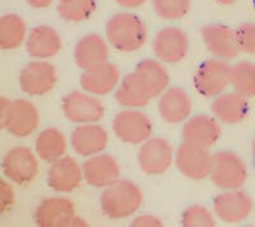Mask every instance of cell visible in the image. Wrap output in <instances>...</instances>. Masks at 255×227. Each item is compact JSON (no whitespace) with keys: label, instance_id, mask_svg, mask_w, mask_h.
Instances as JSON below:
<instances>
[{"label":"cell","instance_id":"16","mask_svg":"<svg viewBox=\"0 0 255 227\" xmlns=\"http://www.w3.org/2000/svg\"><path fill=\"white\" fill-rule=\"evenodd\" d=\"M84 180L91 187L105 189L119 180L120 166L111 154L99 153L91 156L82 166Z\"/></svg>","mask_w":255,"mask_h":227},{"label":"cell","instance_id":"13","mask_svg":"<svg viewBox=\"0 0 255 227\" xmlns=\"http://www.w3.org/2000/svg\"><path fill=\"white\" fill-rule=\"evenodd\" d=\"M207 50L217 59L231 60L241 53L235 31L222 24H207L200 29Z\"/></svg>","mask_w":255,"mask_h":227},{"label":"cell","instance_id":"24","mask_svg":"<svg viewBox=\"0 0 255 227\" xmlns=\"http://www.w3.org/2000/svg\"><path fill=\"white\" fill-rule=\"evenodd\" d=\"M109 59L108 42L100 35H86L79 38L74 47V60L81 69L86 70L104 64Z\"/></svg>","mask_w":255,"mask_h":227},{"label":"cell","instance_id":"18","mask_svg":"<svg viewBox=\"0 0 255 227\" xmlns=\"http://www.w3.org/2000/svg\"><path fill=\"white\" fill-rule=\"evenodd\" d=\"M76 217V208L72 201L65 198H47L38 204L35 222L40 227L70 226Z\"/></svg>","mask_w":255,"mask_h":227},{"label":"cell","instance_id":"22","mask_svg":"<svg viewBox=\"0 0 255 227\" xmlns=\"http://www.w3.org/2000/svg\"><path fill=\"white\" fill-rule=\"evenodd\" d=\"M191 99L183 88L172 87L161 94L158 113L168 124H179L189 117L191 113Z\"/></svg>","mask_w":255,"mask_h":227},{"label":"cell","instance_id":"9","mask_svg":"<svg viewBox=\"0 0 255 227\" xmlns=\"http://www.w3.org/2000/svg\"><path fill=\"white\" fill-rule=\"evenodd\" d=\"M213 154L207 148L184 143L177 148L175 163L181 175L191 180H203L211 176Z\"/></svg>","mask_w":255,"mask_h":227},{"label":"cell","instance_id":"15","mask_svg":"<svg viewBox=\"0 0 255 227\" xmlns=\"http://www.w3.org/2000/svg\"><path fill=\"white\" fill-rule=\"evenodd\" d=\"M181 137L184 143L209 149L220 139L221 125L216 117L200 114L185 122Z\"/></svg>","mask_w":255,"mask_h":227},{"label":"cell","instance_id":"26","mask_svg":"<svg viewBox=\"0 0 255 227\" xmlns=\"http://www.w3.org/2000/svg\"><path fill=\"white\" fill-rule=\"evenodd\" d=\"M153 97L143 86L139 78L133 73L128 74L118 90L115 91V100L120 106L127 109H139L148 105Z\"/></svg>","mask_w":255,"mask_h":227},{"label":"cell","instance_id":"28","mask_svg":"<svg viewBox=\"0 0 255 227\" xmlns=\"http://www.w3.org/2000/svg\"><path fill=\"white\" fill-rule=\"evenodd\" d=\"M27 27L22 17L13 13L0 18V47L14 50L27 40Z\"/></svg>","mask_w":255,"mask_h":227},{"label":"cell","instance_id":"10","mask_svg":"<svg viewBox=\"0 0 255 227\" xmlns=\"http://www.w3.org/2000/svg\"><path fill=\"white\" fill-rule=\"evenodd\" d=\"M153 53L162 63L176 64L186 56L189 40L186 33L179 27H165L156 33L152 42Z\"/></svg>","mask_w":255,"mask_h":227},{"label":"cell","instance_id":"38","mask_svg":"<svg viewBox=\"0 0 255 227\" xmlns=\"http://www.w3.org/2000/svg\"><path fill=\"white\" fill-rule=\"evenodd\" d=\"M54 0H26V3L28 4L29 6L36 9H45L47 6L51 5V3Z\"/></svg>","mask_w":255,"mask_h":227},{"label":"cell","instance_id":"7","mask_svg":"<svg viewBox=\"0 0 255 227\" xmlns=\"http://www.w3.org/2000/svg\"><path fill=\"white\" fill-rule=\"evenodd\" d=\"M1 169L9 181L18 185H27L37 176V157L27 147H14L4 156Z\"/></svg>","mask_w":255,"mask_h":227},{"label":"cell","instance_id":"14","mask_svg":"<svg viewBox=\"0 0 255 227\" xmlns=\"http://www.w3.org/2000/svg\"><path fill=\"white\" fill-rule=\"evenodd\" d=\"M40 115L32 102L27 100H14L10 102L8 116L1 124V128L18 138L31 135L38 126Z\"/></svg>","mask_w":255,"mask_h":227},{"label":"cell","instance_id":"27","mask_svg":"<svg viewBox=\"0 0 255 227\" xmlns=\"http://www.w3.org/2000/svg\"><path fill=\"white\" fill-rule=\"evenodd\" d=\"M35 151L37 157L46 162H54L65 154L67 138L63 131L56 128H47L38 134L35 142Z\"/></svg>","mask_w":255,"mask_h":227},{"label":"cell","instance_id":"1","mask_svg":"<svg viewBox=\"0 0 255 227\" xmlns=\"http://www.w3.org/2000/svg\"><path fill=\"white\" fill-rule=\"evenodd\" d=\"M143 203V193L130 180H118L105 188L100 198L101 210L111 220L127 219L139 210Z\"/></svg>","mask_w":255,"mask_h":227},{"label":"cell","instance_id":"19","mask_svg":"<svg viewBox=\"0 0 255 227\" xmlns=\"http://www.w3.org/2000/svg\"><path fill=\"white\" fill-rule=\"evenodd\" d=\"M70 142H72V148L76 153L83 157H91L101 153L106 148L109 135L104 126L96 122H88V124H81L78 128L74 129L70 137Z\"/></svg>","mask_w":255,"mask_h":227},{"label":"cell","instance_id":"41","mask_svg":"<svg viewBox=\"0 0 255 227\" xmlns=\"http://www.w3.org/2000/svg\"><path fill=\"white\" fill-rule=\"evenodd\" d=\"M253 5H254V9H255V0H253Z\"/></svg>","mask_w":255,"mask_h":227},{"label":"cell","instance_id":"25","mask_svg":"<svg viewBox=\"0 0 255 227\" xmlns=\"http://www.w3.org/2000/svg\"><path fill=\"white\" fill-rule=\"evenodd\" d=\"M134 74L139 78L152 97L163 94L170 82L166 68L153 59H144L140 61L134 69Z\"/></svg>","mask_w":255,"mask_h":227},{"label":"cell","instance_id":"17","mask_svg":"<svg viewBox=\"0 0 255 227\" xmlns=\"http://www.w3.org/2000/svg\"><path fill=\"white\" fill-rule=\"evenodd\" d=\"M83 170L74 158L63 156L51 162L47 171V185L58 193H70L81 185Z\"/></svg>","mask_w":255,"mask_h":227},{"label":"cell","instance_id":"4","mask_svg":"<svg viewBox=\"0 0 255 227\" xmlns=\"http://www.w3.org/2000/svg\"><path fill=\"white\" fill-rule=\"evenodd\" d=\"M231 65L223 59H209L200 64L194 76V87L204 97H217L231 85Z\"/></svg>","mask_w":255,"mask_h":227},{"label":"cell","instance_id":"32","mask_svg":"<svg viewBox=\"0 0 255 227\" xmlns=\"http://www.w3.org/2000/svg\"><path fill=\"white\" fill-rule=\"evenodd\" d=\"M181 225L184 227H215L217 224L215 216L208 208L195 204L184 211Z\"/></svg>","mask_w":255,"mask_h":227},{"label":"cell","instance_id":"12","mask_svg":"<svg viewBox=\"0 0 255 227\" xmlns=\"http://www.w3.org/2000/svg\"><path fill=\"white\" fill-rule=\"evenodd\" d=\"M213 211L221 221L238 224L245 221L253 211V199L240 189L225 190L213 201Z\"/></svg>","mask_w":255,"mask_h":227},{"label":"cell","instance_id":"21","mask_svg":"<svg viewBox=\"0 0 255 227\" xmlns=\"http://www.w3.org/2000/svg\"><path fill=\"white\" fill-rule=\"evenodd\" d=\"M211 110L213 116L218 121L223 124H239L243 121L249 114L250 106L247 97L238 92H229V94H221L215 97L211 105Z\"/></svg>","mask_w":255,"mask_h":227},{"label":"cell","instance_id":"37","mask_svg":"<svg viewBox=\"0 0 255 227\" xmlns=\"http://www.w3.org/2000/svg\"><path fill=\"white\" fill-rule=\"evenodd\" d=\"M115 1L119 4L120 6H123V8L134 9V8H138V6L143 5V4H144L147 0H115Z\"/></svg>","mask_w":255,"mask_h":227},{"label":"cell","instance_id":"23","mask_svg":"<svg viewBox=\"0 0 255 227\" xmlns=\"http://www.w3.org/2000/svg\"><path fill=\"white\" fill-rule=\"evenodd\" d=\"M63 42L55 29L50 26H37L32 28L26 40V50L29 56L44 60L55 56L61 50Z\"/></svg>","mask_w":255,"mask_h":227},{"label":"cell","instance_id":"3","mask_svg":"<svg viewBox=\"0 0 255 227\" xmlns=\"http://www.w3.org/2000/svg\"><path fill=\"white\" fill-rule=\"evenodd\" d=\"M211 179L223 190L240 189L248 179L247 163L235 152H217L213 154Z\"/></svg>","mask_w":255,"mask_h":227},{"label":"cell","instance_id":"30","mask_svg":"<svg viewBox=\"0 0 255 227\" xmlns=\"http://www.w3.org/2000/svg\"><path fill=\"white\" fill-rule=\"evenodd\" d=\"M95 9V0H60L58 4V14L67 22L78 23L88 19Z\"/></svg>","mask_w":255,"mask_h":227},{"label":"cell","instance_id":"2","mask_svg":"<svg viewBox=\"0 0 255 227\" xmlns=\"http://www.w3.org/2000/svg\"><path fill=\"white\" fill-rule=\"evenodd\" d=\"M147 36L144 22L131 13H118L106 23L109 44L123 53H134L142 49Z\"/></svg>","mask_w":255,"mask_h":227},{"label":"cell","instance_id":"5","mask_svg":"<svg viewBox=\"0 0 255 227\" xmlns=\"http://www.w3.org/2000/svg\"><path fill=\"white\" fill-rule=\"evenodd\" d=\"M151 119L142 111L127 109L118 113L114 117L113 130L122 142L128 144H140L151 138Z\"/></svg>","mask_w":255,"mask_h":227},{"label":"cell","instance_id":"31","mask_svg":"<svg viewBox=\"0 0 255 227\" xmlns=\"http://www.w3.org/2000/svg\"><path fill=\"white\" fill-rule=\"evenodd\" d=\"M152 6L161 19L177 20L188 14L190 0H152Z\"/></svg>","mask_w":255,"mask_h":227},{"label":"cell","instance_id":"20","mask_svg":"<svg viewBox=\"0 0 255 227\" xmlns=\"http://www.w3.org/2000/svg\"><path fill=\"white\" fill-rule=\"evenodd\" d=\"M120 81L119 68L109 61L86 69L81 76L82 90L95 96H104L115 90Z\"/></svg>","mask_w":255,"mask_h":227},{"label":"cell","instance_id":"6","mask_svg":"<svg viewBox=\"0 0 255 227\" xmlns=\"http://www.w3.org/2000/svg\"><path fill=\"white\" fill-rule=\"evenodd\" d=\"M61 110L64 116L76 124L97 122L104 117L105 108L95 95L81 91H72L63 99Z\"/></svg>","mask_w":255,"mask_h":227},{"label":"cell","instance_id":"8","mask_svg":"<svg viewBox=\"0 0 255 227\" xmlns=\"http://www.w3.org/2000/svg\"><path fill=\"white\" fill-rule=\"evenodd\" d=\"M174 162V149L165 138H149L142 143L138 152V165L144 174H165Z\"/></svg>","mask_w":255,"mask_h":227},{"label":"cell","instance_id":"29","mask_svg":"<svg viewBox=\"0 0 255 227\" xmlns=\"http://www.w3.org/2000/svg\"><path fill=\"white\" fill-rule=\"evenodd\" d=\"M231 86L235 92L247 99L255 96V64L244 60L231 68Z\"/></svg>","mask_w":255,"mask_h":227},{"label":"cell","instance_id":"40","mask_svg":"<svg viewBox=\"0 0 255 227\" xmlns=\"http://www.w3.org/2000/svg\"><path fill=\"white\" fill-rule=\"evenodd\" d=\"M252 152H253V161H254V165H255V138H254V140H253Z\"/></svg>","mask_w":255,"mask_h":227},{"label":"cell","instance_id":"34","mask_svg":"<svg viewBox=\"0 0 255 227\" xmlns=\"http://www.w3.org/2000/svg\"><path fill=\"white\" fill-rule=\"evenodd\" d=\"M0 211L1 213H5L6 211L10 210L14 203V193L13 188L6 183L5 180H1L0 183Z\"/></svg>","mask_w":255,"mask_h":227},{"label":"cell","instance_id":"36","mask_svg":"<svg viewBox=\"0 0 255 227\" xmlns=\"http://www.w3.org/2000/svg\"><path fill=\"white\" fill-rule=\"evenodd\" d=\"M10 102L9 100H6L5 97H1L0 100V125L5 121L6 116H8L9 108H10Z\"/></svg>","mask_w":255,"mask_h":227},{"label":"cell","instance_id":"39","mask_svg":"<svg viewBox=\"0 0 255 227\" xmlns=\"http://www.w3.org/2000/svg\"><path fill=\"white\" fill-rule=\"evenodd\" d=\"M218 4H222V5H231V4L236 3L238 0H215Z\"/></svg>","mask_w":255,"mask_h":227},{"label":"cell","instance_id":"11","mask_svg":"<svg viewBox=\"0 0 255 227\" xmlns=\"http://www.w3.org/2000/svg\"><path fill=\"white\" fill-rule=\"evenodd\" d=\"M56 70L54 65L44 60L31 61L19 74V87L29 96H44L56 85Z\"/></svg>","mask_w":255,"mask_h":227},{"label":"cell","instance_id":"35","mask_svg":"<svg viewBox=\"0 0 255 227\" xmlns=\"http://www.w3.org/2000/svg\"><path fill=\"white\" fill-rule=\"evenodd\" d=\"M130 225L133 227H159L162 226V221L153 215H140Z\"/></svg>","mask_w":255,"mask_h":227},{"label":"cell","instance_id":"33","mask_svg":"<svg viewBox=\"0 0 255 227\" xmlns=\"http://www.w3.org/2000/svg\"><path fill=\"white\" fill-rule=\"evenodd\" d=\"M236 41L241 53L255 55V23L247 22L235 29Z\"/></svg>","mask_w":255,"mask_h":227}]
</instances>
